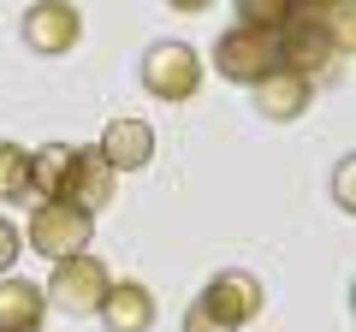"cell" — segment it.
<instances>
[{"label":"cell","instance_id":"6da1fadb","mask_svg":"<svg viewBox=\"0 0 356 332\" xmlns=\"http://www.w3.org/2000/svg\"><path fill=\"white\" fill-rule=\"evenodd\" d=\"M339 53H344V42L332 36V24L327 18H315V13H291L280 24V65L285 72H297V77H327L332 65H339Z\"/></svg>","mask_w":356,"mask_h":332},{"label":"cell","instance_id":"7a4b0ae2","mask_svg":"<svg viewBox=\"0 0 356 332\" xmlns=\"http://www.w3.org/2000/svg\"><path fill=\"white\" fill-rule=\"evenodd\" d=\"M137 77H143V90L154 95V101H191L196 90H202V53L191 48V42H154L149 53H143V65H137Z\"/></svg>","mask_w":356,"mask_h":332},{"label":"cell","instance_id":"3957f363","mask_svg":"<svg viewBox=\"0 0 356 332\" xmlns=\"http://www.w3.org/2000/svg\"><path fill=\"white\" fill-rule=\"evenodd\" d=\"M107 285H113L107 261L83 249V256L54 261V273H48V285H42V297H48V308H65V315H95V308H102V297H107Z\"/></svg>","mask_w":356,"mask_h":332},{"label":"cell","instance_id":"277c9868","mask_svg":"<svg viewBox=\"0 0 356 332\" xmlns=\"http://www.w3.org/2000/svg\"><path fill=\"white\" fill-rule=\"evenodd\" d=\"M214 72L226 77V83H243V90H255L267 72H280V36H267V30H220L214 42Z\"/></svg>","mask_w":356,"mask_h":332},{"label":"cell","instance_id":"5b68a950","mask_svg":"<svg viewBox=\"0 0 356 332\" xmlns=\"http://www.w3.org/2000/svg\"><path fill=\"white\" fill-rule=\"evenodd\" d=\"M30 249L48 261H65V256H83L89 238H95V214H83V208L72 202H36L30 208Z\"/></svg>","mask_w":356,"mask_h":332},{"label":"cell","instance_id":"8992f818","mask_svg":"<svg viewBox=\"0 0 356 332\" xmlns=\"http://www.w3.org/2000/svg\"><path fill=\"white\" fill-rule=\"evenodd\" d=\"M18 36H24L30 53L60 60V53H72L77 36H83V13H77L72 0H36V6L18 18Z\"/></svg>","mask_w":356,"mask_h":332},{"label":"cell","instance_id":"52a82bcc","mask_svg":"<svg viewBox=\"0 0 356 332\" xmlns=\"http://www.w3.org/2000/svg\"><path fill=\"white\" fill-rule=\"evenodd\" d=\"M196 303H202L226 332H238V326H250V320L261 315V279H255V273H243V267H220L214 279L202 285V297H196Z\"/></svg>","mask_w":356,"mask_h":332},{"label":"cell","instance_id":"ba28073f","mask_svg":"<svg viewBox=\"0 0 356 332\" xmlns=\"http://www.w3.org/2000/svg\"><path fill=\"white\" fill-rule=\"evenodd\" d=\"M113 184H119V172L95 149H72V172H65V196L60 202L83 208V214H102V208L113 202Z\"/></svg>","mask_w":356,"mask_h":332},{"label":"cell","instance_id":"9c48e42d","mask_svg":"<svg viewBox=\"0 0 356 332\" xmlns=\"http://www.w3.org/2000/svg\"><path fill=\"white\" fill-rule=\"evenodd\" d=\"M250 95H255V113H261V119H273V125H291V119L309 113V101H315V83L280 65V72H267Z\"/></svg>","mask_w":356,"mask_h":332},{"label":"cell","instance_id":"30bf717a","mask_svg":"<svg viewBox=\"0 0 356 332\" xmlns=\"http://www.w3.org/2000/svg\"><path fill=\"white\" fill-rule=\"evenodd\" d=\"M95 154H102L113 172H143V166L154 160V125L149 119H113V125L102 131V142H95Z\"/></svg>","mask_w":356,"mask_h":332},{"label":"cell","instance_id":"8fae6325","mask_svg":"<svg viewBox=\"0 0 356 332\" xmlns=\"http://www.w3.org/2000/svg\"><path fill=\"white\" fill-rule=\"evenodd\" d=\"M95 315L107 320V332H149L154 326V291L143 279H113Z\"/></svg>","mask_w":356,"mask_h":332},{"label":"cell","instance_id":"7c38bea8","mask_svg":"<svg viewBox=\"0 0 356 332\" xmlns=\"http://www.w3.org/2000/svg\"><path fill=\"white\" fill-rule=\"evenodd\" d=\"M42 320H48V297H42V285L0 273V326H6V332H42Z\"/></svg>","mask_w":356,"mask_h":332},{"label":"cell","instance_id":"4fadbf2b","mask_svg":"<svg viewBox=\"0 0 356 332\" xmlns=\"http://www.w3.org/2000/svg\"><path fill=\"white\" fill-rule=\"evenodd\" d=\"M65 172H72V142H48L30 154V202H60L65 196Z\"/></svg>","mask_w":356,"mask_h":332},{"label":"cell","instance_id":"5bb4252c","mask_svg":"<svg viewBox=\"0 0 356 332\" xmlns=\"http://www.w3.org/2000/svg\"><path fill=\"white\" fill-rule=\"evenodd\" d=\"M0 202H30V149L0 142Z\"/></svg>","mask_w":356,"mask_h":332},{"label":"cell","instance_id":"9a60e30c","mask_svg":"<svg viewBox=\"0 0 356 332\" xmlns=\"http://www.w3.org/2000/svg\"><path fill=\"white\" fill-rule=\"evenodd\" d=\"M232 13H238L243 30H267V36H280V24L297 13L291 0H232Z\"/></svg>","mask_w":356,"mask_h":332},{"label":"cell","instance_id":"2e32d148","mask_svg":"<svg viewBox=\"0 0 356 332\" xmlns=\"http://www.w3.org/2000/svg\"><path fill=\"white\" fill-rule=\"evenodd\" d=\"M24 256V231L13 219H0V273H13V261Z\"/></svg>","mask_w":356,"mask_h":332},{"label":"cell","instance_id":"e0dca14e","mask_svg":"<svg viewBox=\"0 0 356 332\" xmlns=\"http://www.w3.org/2000/svg\"><path fill=\"white\" fill-rule=\"evenodd\" d=\"M178 332H226V326H220L202 303H191V308H184V320H178Z\"/></svg>","mask_w":356,"mask_h":332},{"label":"cell","instance_id":"ac0fdd59","mask_svg":"<svg viewBox=\"0 0 356 332\" xmlns=\"http://www.w3.org/2000/svg\"><path fill=\"white\" fill-rule=\"evenodd\" d=\"M291 6H297V13H315V18H327L332 6H350V0H291Z\"/></svg>","mask_w":356,"mask_h":332},{"label":"cell","instance_id":"d6986e66","mask_svg":"<svg viewBox=\"0 0 356 332\" xmlns=\"http://www.w3.org/2000/svg\"><path fill=\"white\" fill-rule=\"evenodd\" d=\"M166 6H178V13H208L214 0H166Z\"/></svg>","mask_w":356,"mask_h":332},{"label":"cell","instance_id":"ffe728a7","mask_svg":"<svg viewBox=\"0 0 356 332\" xmlns=\"http://www.w3.org/2000/svg\"><path fill=\"white\" fill-rule=\"evenodd\" d=\"M0 332H6V326H0Z\"/></svg>","mask_w":356,"mask_h":332}]
</instances>
